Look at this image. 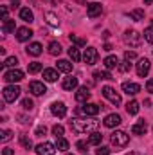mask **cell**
I'll list each match as a JSON object with an SVG mask.
<instances>
[{
    "instance_id": "11a10c76",
    "label": "cell",
    "mask_w": 153,
    "mask_h": 155,
    "mask_svg": "<svg viewBox=\"0 0 153 155\" xmlns=\"http://www.w3.org/2000/svg\"><path fill=\"white\" fill-rule=\"evenodd\" d=\"M77 4H81V5H83V4H85V0H76Z\"/></svg>"
},
{
    "instance_id": "603a6c76",
    "label": "cell",
    "mask_w": 153,
    "mask_h": 155,
    "mask_svg": "<svg viewBox=\"0 0 153 155\" xmlns=\"http://www.w3.org/2000/svg\"><path fill=\"white\" fill-rule=\"evenodd\" d=\"M103 63H105V67H106L108 71H112V69H117V67H119V60H117V56H106V58L103 60Z\"/></svg>"
},
{
    "instance_id": "f6af8a7d",
    "label": "cell",
    "mask_w": 153,
    "mask_h": 155,
    "mask_svg": "<svg viewBox=\"0 0 153 155\" xmlns=\"http://www.w3.org/2000/svg\"><path fill=\"white\" fill-rule=\"evenodd\" d=\"M135 58H137V54H135L133 51H126V52H124V60H126V61H132V60H135Z\"/></svg>"
},
{
    "instance_id": "484cf974",
    "label": "cell",
    "mask_w": 153,
    "mask_h": 155,
    "mask_svg": "<svg viewBox=\"0 0 153 155\" xmlns=\"http://www.w3.org/2000/svg\"><path fill=\"white\" fill-rule=\"evenodd\" d=\"M49 54L60 56V54H61V45H60L58 41H50V43H49Z\"/></svg>"
},
{
    "instance_id": "d590c367",
    "label": "cell",
    "mask_w": 153,
    "mask_h": 155,
    "mask_svg": "<svg viewBox=\"0 0 153 155\" xmlns=\"http://www.w3.org/2000/svg\"><path fill=\"white\" fill-rule=\"evenodd\" d=\"M69 38H70L72 43H76L77 47H85V45H86V41L83 38H79V36H76V35H69Z\"/></svg>"
},
{
    "instance_id": "db71d44e",
    "label": "cell",
    "mask_w": 153,
    "mask_h": 155,
    "mask_svg": "<svg viewBox=\"0 0 153 155\" xmlns=\"http://www.w3.org/2000/svg\"><path fill=\"white\" fill-rule=\"evenodd\" d=\"M151 2H153V0H144V4H146V5H150Z\"/></svg>"
},
{
    "instance_id": "7dc6e473",
    "label": "cell",
    "mask_w": 153,
    "mask_h": 155,
    "mask_svg": "<svg viewBox=\"0 0 153 155\" xmlns=\"http://www.w3.org/2000/svg\"><path fill=\"white\" fill-rule=\"evenodd\" d=\"M2 20H4V22L9 20V18H7V7H5V5H2Z\"/></svg>"
},
{
    "instance_id": "ee69618b",
    "label": "cell",
    "mask_w": 153,
    "mask_h": 155,
    "mask_svg": "<svg viewBox=\"0 0 153 155\" xmlns=\"http://www.w3.org/2000/svg\"><path fill=\"white\" fill-rule=\"evenodd\" d=\"M96 155H110V148L108 146H99L96 150Z\"/></svg>"
},
{
    "instance_id": "d4e9b609",
    "label": "cell",
    "mask_w": 153,
    "mask_h": 155,
    "mask_svg": "<svg viewBox=\"0 0 153 155\" xmlns=\"http://www.w3.org/2000/svg\"><path fill=\"white\" fill-rule=\"evenodd\" d=\"M43 16H45V20H47V24H49V25H52V27H58V24H60V20H58V16H56L54 13H50V11H47V13H45Z\"/></svg>"
},
{
    "instance_id": "7c38bea8",
    "label": "cell",
    "mask_w": 153,
    "mask_h": 155,
    "mask_svg": "<svg viewBox=\"0 0 153 155\" xmlns=\"http://www.w3.org/2000/svg\"><path fill=\"white\" fill-rule=\"evenodd\" d=\"M122 92H126L128 96H135V94L141 92V85L133 83V81H124L122 83Z\"/></svg>"
},
{
    "instance_id": "ffe728a7",
    "label": "cell",
    "mask_w": 153,
    "mask_h": 155,
    "mask_svg": "<svg viewBox=\"0 0 153 155\" xmlns=\"http://www.w3.org/2000/svg\"><path fill=\"white\" fill-rule=\"evenodd\" d=\"M61 87H63L65 90H74V88H77V78H74V76L65 78L63 83H61Z\"/></svg>"
},
{
    "instance_id": "9f6ffc18",
    "label": "cell",
    "mask_w": 153,
    "mask_h": 155,
    "mask_svg": "<svg viewBox=\"0 0 153 155\" xmlns=\"http://www.w3.org/2000/svg\"><path fill=\"white\" fill-rule=\"evenodd\" d=\"M128 155H141V153H137V152H130Z\"/></svg>"
},
{
    "instance_id": "7a4b0ae2",
    "label": "cell",
    "mask_w": 153,
    "mask_h": 155,
    "mask_svg": "<svg viewBox=\"0 0 153 155\" xmlns=\"http://www.w3.org/2000/svg\"><path fill=\"white\" fill-rule=\"evenodd\" d=\"M110 141L115 148H124L128 143H130V135L126 132H121V130H115L114 134L110 135Z\"/></svg>"
},
{
    "instance_id": "83f0119b",
    "label": "cell",
    "mask_w": 153,
    "mask_h": 155,
    "mask_svg": "<svg viewBox=\"0 0 153 155\" xmlns=\"http://www.w3.org/2000/svg\"><path fill=\"white\" fill-rule=\"evenodd\" d=\"M56 148L60 152H67L69 150V141L65 137H56Z\"/></svg>"
},
{
    "instance_id": "f907efd6",
    "label": "cell",
    "mask_w": 153,
    "mask_h": 155,
    "mask_svg": "<svg viewBox=\"0 0 153 155\" xmlns=\"http://www.w3.org/2000/svg\"><path fill=\"white\" fill-rule=\"evenodd\" d=\"M15 152L11 150V148H4V152H2V155H13Z\"/></svg>"
},
{
    "instance_id": "9a60e30c",
    "label": "cell",
    "mask_w": 153,
    "mask_h": 155,
    "mask_svg": "<svg viewBox=\"0 0 153 155\" xmlns=\"http://www.w3.org/2000/svg\"><path fill=\"white\" fill-rule=\"evenodd\" d=\"M105 126L106 128H115V126H119L121 123H122V119H121V116L119 114H108V116L105 117Z\"/></svg>"
},
{
    "instance_id": "60d3db41",
    "label": "cell",
    "mask_w": 153,
    "mask_h": 155,
    "mask_svg": "<svg viewBox=\"0 0 153 155\" xmlns=\"http://www.w3.org/2000/svg\"><path fill=\"white\" fill-rule=\"evenodd\" d=\"M33 107H34V103H33V99H29V97H25V99L22 101V108H24V110H33Z\"/></svg>"
},
{
    "instance_id": "d6a6232c",
    "label": "cell",
    "mask_w": 153,
    "mask_h": 155,
    "mask_svg": "<svg viewBox=\"0 0 153 155\" xmlns=\"http://www.w3.org/2000/svg\"><path fill=\"white\" fill-rule=\"evenodd\" d=\"M27 71H29V74H36L41 71V63L40 61H33V63H29L27 65Z\"/></svg>"
},
{
    "instance_id": "8fae6325",
    "label": "cell",
    "mask_w": 153,
    "mask_h": 155,
    "mask_svg": "<svg viewBox=\"0 0 153 155\" xmlns=\"http://www.w3.org/2000/svg\"><path fill=\"white\" fill-rule=\"evenodd\" d=\"M50 112H52V116H56V117H65L67 116V107H65V103L56 101V103L50 105Z\"/></svg>"
},
{
    "instance_id": "9c48e42d",
    "label": "cell",
    "mask_w": 153,
    "mask_h": 155,
    "mask_svg": "<svg viewBox=\"0 0 153 155\" xmlns=\"http://www.w3.org/2000/svg\"><path fill=\"white\" fill-rule=\"evenodd\" d=\"M56 144H52V143H41L36 146V153L38 155H54L56 153Z\"/></svg>"
},
{
    "instance_id": "f546056e",
    "label": "cell",
    "mask_w": 153,
    "mask_h": 155,
    "mask_svg": "<svg viewBox=\"0 0 153 155\" xmlns=\"http://www.w3.org/2000/svg\"><path fill=\"white\" fill-rule=\"evenodd\" d=\"M69 56L72 58V61H79V60H83V56H81L79 49H77V47H74V45L69 49Z\"/></svg>"
},
{
    "instance_id": "d6986e66",
    "label": "cell",
    "mask_w": 153,
    "mask_h": 155,
    "mask_svg": "<svg viewBox=\"0 0 153 155\" xmlns=\"http://www.w3.org/2000/svg\"><path fill=\"white\" fill-rule=\"evenodd\" d=\"M58 69H43V79L45 81H49V83H54L56 79H58Z\"/></svg>"
},
{
    "instance_id": "5b68a950",
    "label": "cell",
    "mask_w": 153,
    "mask_h": 155,
    "mask_svg": "<svg viewBox=\"0 0 153 155\" xmlns=\"http://www.w3.org/2000/svg\"><path fill=\"white\" fill-rule=\"evenodd\" d=\"M135 69H137V74L141 78H146L148 72H150V69H151V63H150L148 58H141V60L135 63Z\"/></svg>"
},
{
    "instance_id": "1f68e13d",
    "label": "cell",
    "mask_w": 153,
    "mask_h": 155,
    "mask_svg": "<svg viewBox=\"0 0 153 155\" xmlns=\"http://www.w3.org/2000/svg\"><path fill=\"white\" fill-rule=\"evenodd\" d=\"M130 16H132L135 22H141V20H144V11H142V9H133V11L130 13Z\"/></svg>"
},
{
    "instance_id": "6da1fadb",
    "label": "cell",
    "mask_w": 153,
    "mask_h": 155,
    "mask_svg": "<svg viewBox=\"0 0 153 155\" xmlns=\"http://www.w3.org/2000/svg\"><path fill=\"white\" fill-rule=\"evenodd\" d=\"M99 121L96 119H72L70 121V130L74 134H88V132H96Z\"/></svg>"
},
{
    "instance_id": "4316f807",
    "label": "cell",
    "mask_w": 153,
    "mask_h": 155,
    "mask_svg": "<svg viewBox=\"0 0 153 155\" xmlns=\"http://www.w3.org/2000/svg\"><path fill=\"white\" fill-rule=\"evenodd\" d=\"M101 141H103V134H99V132H92V134H90V137H88V143H90V144H94V146L101 144Z\"/></svg>"
},
{
    "instance_id": "30bf717a",
    "label": "cell",
    "mask_w": 153,
    "mask_h": 155,
    "mask_svg": "<svg viewBox=\"0 0 153 155\" xmlns=\"http://www.w3.org/2000/svg\"><path fill=\"white\" fill-rule=\"evenodd\" d=\"M29 92H31L33 96H43V94L47 92V87H45V83H41V81H31V83H29Z\"/></svg>"
},
{
    "instance_id": "c3c4849f",
    "label": "cell",
    "mask_w": 153,
    "mask_h": 155,
    "mask_svg": "<svg viewBox=\"0 0 153 155\" xmlns=\"http://www.w3.org/2000/svg\"><path fill=\"white\" fill-rule=\"evenodd\" d=\"M45 132H47L45 126H38V128H36V135H45Z\"/></svg>"
},
{
    "instance_id": "681fc988",
    "label": "cell",
    "mask_w": 153,
    "mask_h": 155,
    "mask_svg": "<svg viewBox=\"0 0 153 155\" xmlns=\"http://www.w3.org/2000/svg\"><path fill=\"white\" fill-rule=\"evenodd\" d=\"M146 90H148V92H153V79H148V83H146Z\"/></svg>"
},
{
    "instance_id": "4dcf8cb0",
    "label": "cell",
    "mask_w": 153,
    "mask_h": 155,
    "mask_svg": "<svg viewBox=\"0 0 153 155\" xmlns=\"http://www.w3.org/2000/svg\"><path fill=\"white\" fill-rule=\"evenodd\" d=\"M126 110H128V114H130V116L139 114V103H137V101H130V103L126 105Z\"/></svg>"
},
{
    "instance_id": "f1b7e54d",
    "label": "cell",
    "mask_w": 153,
    "mask_h": 155,
    "mask_svg": "<svg viewBox=\"0 0 153 155\" xmlns=\"http://www.w3.org/2000/svg\"><path fill=\"white\" fill-rule=\"evenodd\" d=\"M15 20H7V22H4V25H2V33L4 35H9V33H15Z\"/></svg>"
},
{
    "instance_id": "b9f144b4",
    "label": "cell",
    "mask_w": 153,
    "mask_h": 155,
    "mask_svg": "<svg viewBox=\"0 0 153 155\" xmlns=\"http://www.w3.org/2000/svg\"><path fill=\"white\" fill-rule=\"evenodd\" d=\"M63 132H65V128H63L61 124H56V126H52V134H54L56 137H61V135H63Z\"/></svg>"
},
{
    "instance_id": "cb8c5ba5",
    "label": "cell",
    "mask_w": 153,
    "mask_h": 155,
    "mask_svg": "<svg viewBox=\"0 0 153 155\" xmlns=\"http://www.w3.org/2000/svg\"><path fill=\"white\" fill-rule=\"evenodd\" d=\"M27 54H31V56H40V54H41V43H38V41L31 43V45L27 47Z\"/></svg>"
},
{
    "instance_id": "7402d4cb",
    "label": "cell",
    "mask_w": 153,
    "mask_h": 155,
    "mask_svg": "<svg viewBox=\"0 0 153 155\" xmlns=\"http://www.w3.org/2000/svg\"><path fill=\"white\" fill-rule=\"evenodd\" d=\"M56 67H58V71H60V72H65V74L72 72V63H70L69 60H60Z\"/></svg>"
},
{
    "instance_id": "74e56055",
    "label": "cell",
    "mask_w": 153,
    "mask_h": 155,
    "mask_svg": "<svg viewBox=\"0 0 153 155\" xmlns=\"http://www.w3.org/2000/svg\"><path fill=\"white\" fill-rule=\"evenodd\" d=\"M20 143H22V146H24V148H27V150H31V148H33V143H31V139H29L27 135H22V137H20Z\"/></svg>"
},
{
    "instance_id": "836d02e7",
    "label": "cell",
    "mask_w": 153,
    "mask_h": 155,
    "mask_svg": "<svg viewBox=\"0 0 153 155\" xmlns=\"http://www.w3.org/2000/svg\"><path fill=\"white\" fill-rule=\"evenodd\" d=\"M2 65H4V67H16V65H18V58H16V56H9V58L4 60Z\"/></svg>"
},
{
    "instance_id": "f35d334b",
    "label": "cell",
    "mask_w": 153,
    "mask_h": 155,
    "mask_svg": "<svg viewBox=\"0 0 153 155\" xmlns=\"http://www.w3.org/2000/svg\"><path fill=\"white\" fill-rule=\"evenodd\" d=\"M88 144H90L88 141H77V143H76V148L81 152V153H85V152H86V148H88Z\"/></svg>"
},
{
    "instance_id": "4fadbf2b",
    "label": "cell",
    "mask_w": 153,
    "mask_h": 155,
    "mask_svg": "<svg viewBox=\"0 0 153 155\" xmlns=\"http://www.w3.org/2000/svg\"><path fill=\"white\" fill-rule=\"evenodd\" d=\"M99 105H96V103H85L83 107H81V114H85V116H90V117H94V116H97L99 114Z\"/></svg>"
},
{
    "instance_id": "bcb514c9",
    "label": "cell",
    "mask_w": 153,
    "mask_h": 155,
    "mask_svg": "<svg viewBox=\"0 0 153 155\" xmlns=\"http://www.w3.org/2000/svg\"><path fill=\"white\" fill-rule=\"evenodd\" d=\"M18 121H20V123H24V124H25V123H31V119H29V117H25V116H22V114H18Z\"/></svg>"
},
{
    "instance_id": "3957f363",
    "label": "cell",
    "mask_w": 153,
    "mask_h": 155,
    "mask_svg": "<svg viewBox=\"0 0 153 155\" xmlns=\"http://www.w3.org/2000/svg\"><path fill=\"white\" fill-rule=\"evenodd\" d=\"M20 87H16V85H7L4 90H2V96H4V101H7V103H15L16 99H18V96H20Z\"/></svg>"
},
{
    "instance_id": "8d00e7d4",
    "label": "cell",
    "mask_w": 153,
    "mask_h": 155,
    "mask_svg": "<svg viewBox=\"0 0 153 155\" xmlns=\"http://www.w3.org/2000/svg\"><path fill=\"white\" fill-rule=\"evenodd\" d=\"M94 76L97 78V79H114L112 74H110L108 71H103V72H101V71H97V72H94Z\"/></svg>"
},
{
    "instance_id": "ac0fdd59",
    "label": "cell",
    "mask_w": 153,
    "mask_h": 155,
    "mask_svg": "<svg viewBox=\"0 0 153 155\" xmlns=\"http://www.w3.org/2000/svg\"><path fill=\"white\" fill-rule=\"evenodd\" d=\"M146 132H148L146 121H139V123H135V124L132 126V134H135V135H144Z\"/></svg>"
},
{
    "instance_id": "f5cc1de1",
    "label": "cell",
    "mask_w": 153,
    "mask_h": 155,
    "mask_svg": "<svg viewBox=\"0 0 153 155\" xmlns=\"http://www.w3.org/2000/svg\"><path fill=\"white\" fill-rule=\"evenodd\" d=\"M105 51H112V45L110 43H105Z\"/></svg>"
},
{
    "instance_id": "6f0895ef",
    "label": "cell",
    "mask_w": 153,
    "mask_h": 155,
    "mask_svg": "<svg viewBox=\"0 0 153 155\" xmlns=\"http://www.w3.org/2000/svg\"><path fill=\"white\" fill-rule=\"evenodd\" d=\"M151 27H153V20H151Z\"/></svg>"
},
{
    "instance_id": "8992f818",
    "label": "cell",
    "mask_w": 153,
    "mask_h": 155,
    "mask_svg": "<svg viewBox=\"0 0 153 155\" xmlns=\"http://www.w3.org/2000/svg\"><path fill=\"white\" fill-rule=\"evenodd\" d=\"M103 96H105L112 105H121V94L115 92V88H112V87H103Z\"/></svg>"
},
{
    "instance_id": "ba28073f",
    "label": "cell",
    "mask_w": 153,
    "mask_h": 155,
    "mask_svg": "<svg viewBox=\"0 0 153 155\" xmlns=\"http://www.w3.org/2000/svg\"><path fill=\"white\" fill-rule=\"evenodd\" d=\"M4 79H5L7 83H18V81L24 79V72H22L20 69H11V71H7V72L4 74Z\"/></svg>"
},
{
    "instance_id": "2e32d148",
    "label": "cell",
    "mask_w": 153,
    "mask_h": 155,
    "mask_svg": "<svg viewBox=\"0 0 153 155\" xmlns=\"http://www.w3.org/2000/svg\"><path fill=\"white\" fill-rule=\"evenodd\" d=\"M90 99V90L86 88V87H79L76 90V101L79 103H86Z\"/></svg>"
},
{
    "instance_id": "7bdbcfd3",
    "label": "cell",
    "mask_w": 153,
    "mask_h": 155,
    "mask_svg": "<svg viewBox=\"0 0 153 155\" xmlns=\"http://www.w3.org/2000/svg\"><path fill=\"white\" fill-rule=\"evenodd\" d=\"M144 40H146V41H150V43H153V27H151V25L144 31Z\"/></svg>"
},
{
    "instance_id": "44dd1931",
    "label": "cell",
    "mask_w": 153,
    "mask_h": 155,
    "mask_svg": "<svg viewBox=\"0 0 153 155\" xmlns=\"http://www.w3.org/2000/svg\"><path fill=\"white\" fill-rule=\"evenodd\" d=\"M20 18H22L24 22H27V24L34 22V15H33V11H31L29 7H22V9H20Z\"/></svg>"
},
{
    "instance_id": "5bb4252c",
    "label": "cell",
    "mask_w": 153,
    "mask_h": 155,
    "mask_svg": "<svg viewBox=\"0 0 153 155\" xmlns=\"http://www.w3.org/2000/svg\"><path fill=\"white\" fill-rule=\"evenodd\" d=\"M101 11H103V5H101L99 2H92V4L86 5V15H88V18H96V16H99Z\"/></svg>"
},
{
    "instance_id": "e575fe53",
    "label": "cell",
    "mask_w": 153,
    "mask_h": 155,
    "mask_svg": "<svg viewBox=\"0 0 153 155\" xmlns=\"http://www.w3.org/2000/svg\"><path fill=\"white\" fill-rule=\"evenodd\" d=\"M13 139V132L11 130H2L0 132V141L2 143H7V141H11Z\"/></svg>"
},
{
    "instance_id": "816d5d0a",
    "label": "cell",
    "mask_w": 153,
    "mask_h": 155,
    "mask_svg": "<svg viewBox=\"0 0 153 155\" xmlns=\"http://www.w3.org/2000/svg\"><path fill=\"white\" fill-rule=\"evenodd\" d=\"M11 4H13V7H18L20 5V0H11Z\"/></svg>"
},
{
    "instance_id": "ab89813d",
    "label": "cell",
    "mask_w": 153,
    "mask_h": 155,
    "mask_svg": "<svg viewBox=\"0 0 153 155\" xmlns=\"http://www.w3.org/2000/svg\"><path fill=\"white\" fill-rule=\"evenodd\" d=\"M117 69H119V71H121V72H128V71H130V69H132V63H130V61H126V60H124V61H121V63H119V67H117Z\"/></svg>"
},
{
    "instance_id": "680465c9",
    "label": "cell",
    "mask_w": 153,
    "mask_h": 155,
    "mask_svg": "<svg viewBox=\"0 0 153 155\" xmlns=\"http://www.w3.org/2000/svg\"><path fill=\"white\" fill-rule=\"evenodd\" d=\"M67 155H70V153H67Z\"/></svg>"
},
{
    "instance_id": "52a82bcc",
    "label": "cell",
    "mask_w": 153,
    "mask_h": 155,
    "mask_svg": "<svg viewBox=\"0 0 153 155\" xmlns=\"http://www.w3.org/2000/svg\"><path fill=\"white\" fill-rule=\"evenodd\" d=\"M97 58H99L97 49H94V47H86V49H85V52H83V61H85L86 65L97 63Z\"/></svg>"
},
{
    "instance_id": "e0dca14e",
    "label": "cell",
    "mask_w": 153,
    "mask_h": 155,
    "mask_svg": "<svg viewBox=\"0 0 153 155\" xmlns=\"http://www.w3.org/2000/svg\"><path fill=\"white\" fill-rule=\"evenodd\" d=\"M31 36H33V31H31L29 27H20V29H16V40H18V41H27Z\"/></svg>"
},
{
    "instance_id": "277c9868",
    "label": "cell",
    "mask_w": 153,
    "mask_h": 155,
    "mask_svg": "<svg viewBox=\"0 0 153 155\" xmlns=\"http://www.w3.org/2000/svg\"><path fill=\"white\" fill-rule=\"evenodd\" d=\"M122 40H124V43L130 45V47H139L141 41H142V40H141V35H139L137 31H133V29H128V31L124 33Z\"/></svg>"
}]
</instances>
